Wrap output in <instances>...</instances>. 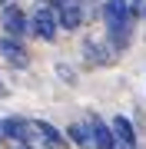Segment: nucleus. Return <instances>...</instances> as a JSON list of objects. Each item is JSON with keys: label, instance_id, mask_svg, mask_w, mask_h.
<instances>
[{"label": "nucleus", "instance_id": "20e7f679", "mask_svg": "<svg viewBox=\"0 0 146 149\" xmlns=\"http://www.w3.org/2000/svg\"><path fill=\"white\" fill-rule=\"evenodd\" d=\"M0 53H3V60H7L10 66H20V70H23V66L30 63L27 47H23L17 37H3V40H0Z\"/></svg>", "mask_w": 146, "mask_h": 149}, {"label": "nucleus", "instance_id": "4468645a", "mask_svg": "<svg viewBox=\"0 0 146 149\" xmlns=\"http://www.w3.org/2000/svg\"><path fill=\"white\" fill-rule=\"evenodd\" d=\"M13 149H30V146H23V143H17V146H13Z\"/></svg>", "mask_w": 146, "mask_h": 149}, {"label": "nucleus", "instance_id": "f8f14e48", "mask_svg": "<svg viewBox=\"0 0 146 149\" xmlns=\"http://www.w3.org/2000/svg\"><path fill=\"white\" fill-rule=\"evenodd\" d=\"M57 73H60V80H66V83H73V80H76V76H73V70H66L63 63L57 66Z\"/></svg>", "mask_w": 146, "mask_h": 149}, {"label": "nucleus", "instance_id": "9b49d317", "mask_svg": "<svg viewBox=\"0 0 146 149\" xmlns=\"http://www.w3.org/2000/svg\"><path fill=\"white\" fill-rule=\"evenodd\" d=\"M66 139H73L80 149H93V143H90V126H83V123H70Z\"/></svg>", "mask_w": 146, "mask_h": 149}, {"label": "nucleus", "instance_id": "9d476101", "mask_svg": "<svg viewBox=\"0 0 146 149\" xmlns=\"http://www.w3.org/2000/svg\"><path fill=\"white\" fill-rule=\"evenodd\" d=\"M83 53H87V60L96 63V66H110V63H113V50L103 47V43H96V40H87V43H83Z\"/></svg>", "mask_w": 146, "mask_h": 149}, {"label": "nucleus", "instance_id": "f03ea898", "mask_svg": "<svg viewBox=\"0 0 146 149\" xmlns=\"http://www.w3.org/2000/svg\"><path fill=\"white\" fill-rule=\"evenodd\" d=\"M0 23H3V30H7V37H27L30 33V17L20 10L17 3H3V13H0Z\"/></svg>", "mask_w": 146, "mask_h": 149}, {"label": "nucleus", "instance_id": "f257e3e1", "mask_svg": "<svg viewBox=\"0 0 146 149\" xmlns=\"http://www.w3.org/2000/svg\"><path fill=\"white\" fill-rule=\"evenodd\" d=\"M57 30H60V23H57V10L53 7H40L37 13L30 17V33L37 40H57Z\"/></svg>", "mask_w": 146, "mask_h": 149}, {"label": "nucleus", "instance_id": "dca6fc26", "mask_svg": "<svg viewBox=\"0 0 146 149\" xmlns=\"http://www.w3.org/2000/svg\"><path fill=\"white\" fill-rule=\"evenodd\" d=\"M0 143H3V136H0Z\"/></svg>", "mask_w": 146, "mask_h": 149}, {"label": "nucleus", "instance_id": "39448f33", "mask_svg": "<svg viewBox=\"0 0 146 149\" xmlns=\"http://www.w3.org/2000/svg\"><path fill=\"white\" fill-rule=\"evenodd\" d=\"M110 129H113V139H116L119 149H140V146H136V129H133V123L126 116H113Z\"/></svg>", "mask_w": 146, "mask_h": 149}, {"label": "nucleus", "instance_id": "7ed1b4c3", "mask_svg": "<svg viewBox=\"0 0 146 149\" xmlns=\"http://www.w3.org/2000/svg\"><path fill=\"white\" fill-rule=\"evenodd\" d=\"M0 136H3V139H13V143L30 146V139H33V126H30L23 116H3V119H0Z\"/></svg>", "mask_w": 146, "mask_h": 149}, {"label": "nucleus", "instance_id": "0eeeda50", "mask_svg": "<svg viewBox=\"0 0 146 149\" xmlns=\"http://www.w3.org/2000/svg\"><path fill=\"white\" fill-rule=\"evenodd\" d=\"M57 23H60L63 30H76V27L83 23V7L76 3V0H66V3L57 10Z\"/></svg>", "mask_w": 146, "mask_h": 149}, {"label": "nucleus", "instance_id": "1a4fd4ad", "mask_svg": "<svg viewBox=\"0 0 146 149\" xmlns=\"http://www.w3.org/2000/svg\"><path fill=\"white\" fill-rule=\"evenodd\" d=\"M33 133H37L40 139H43V143H47L50 149H63V146H66V136L60 133V129L53 126V123H43V119H40L37 126H33Z\"/></svg>", "mask_w": 146, "mask_h": 149}, {"label": "nucleus", "instance_id": "423d86ee", "mask_svg": "<svg viewBox=\"0 0 146 149\" xmlns=\"http://www.w3.org/2000/svg\"><path fill=\"white\" fill-rule=\"evenodd\" d=\"M90 143L96 149H119L116 139H113V129H110L103 119H90Z\"/></svg>", "mask_w": 146, "mask_h": 149}, {"label": "nucleus", "instance_id": "6e6552de", "mask_svg": "<svg viewBox=\"0 0 146 149\" xmlns=\"http://www.w3.org/2000/svg\"><path fill=\"white\" fill-rule=\"evenodd\" d=\"M103 20H106V27L126 23L130 20V0H106L103 3Z\"/></svg>", "mask_w": 146, "mask_h": 149}, {"label": "nucleus", "instance_id": "2eb2a0df", "mask_svg": "<svg viewBox=\"0 0 146 149\" xmlns=\"http://www.w3.org/2000/svg\"><path fill=\"white\" fill-rule=\"evenodd\" d=\"M0 3H10V0H0Z\"/></svg>", "mask_w": 146, "mask_h": 149}, {"label": "nucleus", "instance_id": "ddd939ff", "mask_svg": "<svg viewBox=\"0 0 146 149\" xmlns=\"http://www.w3.org/2000/svg\"><path fill=\"white\" fill-rule=\"evenodd\" d=\"M7 96H10V90H7V83L0 80V100H7Z\"/></svg>", "mask_w": 146, "mask_h": 149}]
</instances>
